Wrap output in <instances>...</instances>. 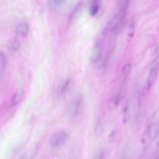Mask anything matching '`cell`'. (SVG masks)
Masks as SVG:
<instances>
[{"instance_id": "cell-1", "label": "cell", "mask_w": 159, "mask_h": 159, "mask_svg": "<svg viewBox=\"0 0 159 159\" xmlns=\"http://www.w3.org/2000/svg\"><path fill=\"white\" fill-rule=\"evenodd\" d=\"M83 107V99L80 94L76 95L71 100L69 107V115L72 118L77 116L81 112Z\"/></svg>"}, {"instance_id": "cell-2", "label": "cell", "mask_w": 159, "mask_h": 159, "mask_svg": "<svg viewBox=\"0 0 159 159\" xmlns=\"http://www.w3.org/2000/svg\"><path fill=\"white\" fill-rule=\"evenodd\" d=\"M67 136V134L64 131L58 132L52 135L49 139V144L53 148L61 146L65 143Z\"/></svg>"}, {"instance_id": "cell-3", "label": "cell", "mask_w": 159, "mask_h": 159, "mask_svg": "<svg viewBox=\"0 0 159 159\" xmlns=\"http://www.w3.org/2000/svg\"><path fill=\"white\" fill-rule=\"evenodd\" d=\"M71 80L66 78L62 80L59 84L57 93L60 97L64 95L68 91L70 85Z\"/></svg>"}, {"instance_id": "cell-4", "label": "cell", "mask_w": 159, "mask_h": 159, "mask_svg": "<svg viewBox=\"0 0 159 159\" xmlns=\"http://www.w3.org/2000/svg\"><path fill=\"white\" fill-rule=\"evenodd\" d=\"M157 67L153 66L150 69L145 88L148 91L155 81L158 73Z\"/></svg>"}, {"instance_id": "cell-5", "label": "cell", "mask_w": 159, "mask_h": 159, "mask_svg": "<svg viewBox=\"0 0 159 159\" xmlns=\"http://www.w3.org/2000/svg\"><path fill=\"white\" fill-rule=\"evenodd\" d=\"M25 94L23 90L21 89H18L13 95L11 99L12 105H16L19 103L22 99Z\"/></svg>"}, {"instance_id": "cell-6", "label": "cell", "mask_w": 159, "mask_h": 159, "mask_svg": "<svg viewBox=\"0 0 159 159\" xmlns=\"http://www.w3.org/2000/svg\"><path fill=\"white\" fill-rule=\"evenodd\" d=\"M29 31L28 26L27 24L22 22L19 24L16 28V33L22 36H26Z\"/></svg>"}, {"instance_id": "cell-7", "label": "cell", "mask_w": 159, "mask_h": 159, "mask_svg": "<svg viewBox=\"0 0 159 159\" xmlns=\"http://www.w3.org/2000/svg\"><path fill=\"white\" fill-rule=\"evenodd\" d=\"M20 46V43L16 37H12L9 41L7 47L12 51L17 50Z\"/></svg>"}, {"instance_id": "cell-8", "label": "cell", "mask_w": 159, "mask_h": 159, "mask_svg": "<svg viewBox=\"0 0 159 159\" xmlns=\"http://www.w3.org/2000/svg\"><path fill=\"white\" fill-rule=\"evenodd\" d=\"M100 1L98 0H95L92 1L90 9V12L92 16L95 15L98 12L99 7Z\"/></svg>"}, {"instance_id": "cell-9", "label": "cell", "mask_w": 159, "mask_h": 159, "mask_svg": "<svg viewBox=\"0 0 159 159\" xmlns=\"http://www.w3.org/2000/svg\"><path fill=\"white\" fill-rule=\"evenodd\" d=\"M120 98L117 96L112 98L109 101L108 107L110 110H113L116 108L120 102Z\"/></svg>"}, {"instance_id": "cell-10", "label": "cell", "mask_w": 159, "mask_h": 159, "mask_svg": "<svg viewBox=\"0 0 159 159\" xmlns=\"http://www.w3.org/2000/svg\"><path fill=\"white\" fill-rule=\"evenodd\" d=\"M131 66L129 64H127L125 65L122 69V73L123 78L124 80H125L130 72Z\"/></svg>"}, {"instance_id": "cell-11", "label": "cell", "mask_w": 159, "mask_h": 159, "mask_svg": "<svg viewBox=\"0 0 159 159\" xmlns=\"http://www.w3.org/2000/svg\"><path fill=\"white\" fill-rule=\"evenodd\" d=\"M93 159H107L106 155L103 150L98 149L94 154Z\"/></svg>"}, {"instance_id": "cell-12", "label": "cell", "mask_w": 159, "mask_h": 159, "mask_svg": "<svg viewBox=\"0 0 159 159\" xmlns=\"http://www.w3.org/2000/svg\"><path fill=\"white\" fill-rule=\"evenodd\" d=\"M6 62V58L4 54L0 52V71H2L5 66Z\"/></svg>"}, {"instance_id": "cell-13", "label": "cell", "mask_w": 159, "mask_h": 159, "mask_svg": "<svg viewBox=\"0 0 159 159\" xmlns=\"http://www.w3.org/2000/svg\"><path fill=\"white\" fill-rule=\"evenodd\" d=\"M129 116V107L128 105H126L124 109L123 112V121L124 123H126L127 122Z\"/></svg>"}, {"instance_id": "cell-14", "label": "cell", "mask_w": 159, "mask_h": 159, "mask_svg": "<svg viewBox=\"0 0 159 159\" xmlns=\"http://www.w3.org/2000/svg\"><path fill=\"white\" fill-rule=\"evenodd\" d=\"M134 25L133 24H131L129 28V33L128 35L129 40H130L133 37L134 34Z\"/></svg>"}, {"instance_id": "cell-15", "label": "cell", "mask_w": 159, "mask_h": 159, "mask_svg": "<svg viewBox=\"0 0 159 159\" xmlns=\"http://www.w3.org/2000/svg\"><path fill=\"white\" fill-rule=\"evenodd\" d=\"M115 135V131H112L109 135L108 136V140L109 141H111L113 139Z\"/></svg>"}, {"instance_id": "cell-16", "label": "cell", "mask_w": 159, "mask_h": 159, "mask_svg": "<svg viewBox=\"0 0 159 159\" xmlns=\"http://www.w3.org/2000/svg\"><path fill=\"white\" fill-rule=\"evenodd\" d=\"M18 159H29L26 155H23Z\"/></svg>"}, {"instance_id": "cell-17", "label": "cell", "mask_w": 159, "mask_h": 159, "mask_svg": "<svg viewBox=\"0 0 159 159\" xmlns=\"http://www.w3.org/2000/svg\"><path fill=\"white\" fill-rule=\"evenodd\" d=\"M151 159H159L158 155L157 154H154V155L152 157Z\"/></svg>"}, {"instance_id": "cell-18", "label": "cell", "mask_w": 159, "mask_h": 159, "mask_svg": "<svg viewBox=\"0 0 159 159\" xmlns=\"http://www.w3.org/2000/svg\"><path fill=\"white\" fill-rule=\"evenodd\" d=\"M138 159H146V158L144 155H142L140 156Z\"/></svg>"}]
</instances>
